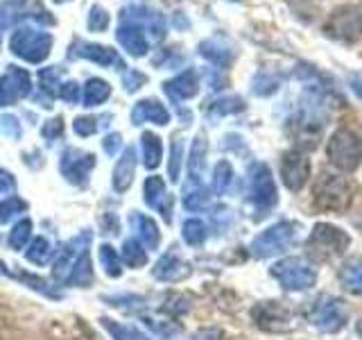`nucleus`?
<instances>
[{
  "label": "nucleus",
  "instance_id": "nucleus-1",
  "mask_svg": "<svg viewBox=\"0 0 362 340\" xmlns=\"http://www.w3.org/2000/svg\"><path fill=\"white\" fill-rule=\"evenodd\" d=\"M313 200L317 209L322 211H333V213H344L351 202H354V188L339 175L333 173H322L315 179L313 186Z\"/></svg>",
  "mask_w": 362,
  "mask_h": 340
},
{
  "label": "nucleus",
  "instance_id": "nucleus-2",
  "mask_svg": "<svg viewBox=\"0 0 362 340\" xmlns=\"http://www.w3.org/2000/svg\"><path fill=\"white\" fill-rule=\"evenodd\" d=\"M326 154L337 170L342 173H354L362 164V141L360 136L346 128H339L326 143Z\"/></svg>",
  "mask_w": 362,
  "mask_h": 340
},
{
  "label": "nucleus",
  "instance_id": "nucleus-3",
  "mask_svg": "<svg viewBox=\"0 0 362 340\" xmlns=\"http://www.w3.org/2000/svg\"><path fill=\"white\" fill-rule=\"evenodd\" d=\"M351 238L346 232H342L335 225L317 222L305 241V249L315 261H331L333 256H339L349 247Z\"/></svg>",
  "mask_w": 362,
  "mask_h": 340
},
{
  "label": "nucleus",
  "instance_id": "nucleus-4",
  "mask_svg": "<svg viewBox=\"0 0 362 340\" xmlns=\"http://www.w3.org/2000/svg\"><path fill=\"white\" fill-rule=\"evenodd\" d=\"M269 275L274 277L286 290H305L313 288L317 281V270L313 268L310 261H305L301 256H288L272 266Z\"/></svg>",
  "mask_w": 362,
  "mask_h": 340
},
{
  "label": "nucleus",
  "instance_id": "nucleus-5",
  "mask_svg": "<svg viewBox=\"0 0 362 340\" xmlns=\"http://www.w3.org/2000/svg\"><path fill=\"white\" fill-rule=\"evenodd\" d=\"M324 34L337 43H354L362 37V9L356 5H342L331 11L324 23Z\"/></svg>",
  "mask_w": 362,
  "mask_h": 340
},
{
  "label": "nucleus",
  "instance_id": "nucleus-6",
  "mask_svg": "<svg viewBox=\"0 0 362 340\" xmlns=\"http://www.w3.org/2000/svg\"><path fill=\"white\" fill-rule=\"evenodd\" d=\"M294 236H297V225L294 222L283 220V222L272 225L269 230L258 234L252 241V254L258 259H269L274 254L286 252V249L292 245Z\"/></svg>",
  "mask_w": 362,
  "mask_h": 340
},
{
  "label": "nucleus",
  "instance_id": "nucleus-7",
  "mask_svg": "<svg viewBox=\"0 0 362 340\" xmlns=\"http://www.w3.org/2000/svg\"><path fill=\"white\" fill-rule=\"evenodd\" d=\"M276 184L265 164H254L249 170V202L258 211H269L276 204Z\"/></svg>",
  "mask_w": 362,
  "mask_h": 340
},
{
  "label": "nucleus",
  "instance_id": "nucleus-8",
  "mask_svg": "<svg viewBox=\"0 0 362 340\" xmlns=\"http://www.w3.org/2000/svg\"><path fill=\"white\" fill-rule=\"evenodd\" d=\"M310 322L324 334H337L339 329L346 324V311L342 302L331 298V295H324V298H320L313 306Z\"/></svg>",
  "mask_w": 362,
  "mask_h": 340
},
{
  "label": "nucleus",
  "instance_id": "nucleus-9",
  "mask_svg": "<svg viewBox=\"0 0 362 340\" xmlns=\"http://www.w3.org/2000/svg\"><path fill=\"white\" fill-rule=\"evenodd\" d=\"M252 320L269 334H283L292 329V313L281 302H258L252 309Z\"/></svg>",
  "mask_w": 362,
  "mask_h": 340
},
{
  "label": "nucleus",
  "instance_id": "nucleus-10",
  "mask_svg": "<svg viewBox=\"0 0 362 340\" xmlns=\"http://www.w3.org/2000/svg\"><path fill=\"white\" fill-rule=\"evenodd\" d=\"M281 177L292 193H299L310 177V162L301 150H290L281 159Z\"/></svg>",
  "mask_w": 362,
  "mask_h": 340
},
{
  "label": "nucleus",
  "instance_id": "nucleus-11",
  "mask_svg": "<svg viewBox=\"0 0 362 340\" xmlns=\"http://www.w3.org/2000/svg\"><path fill=\"white\" fill-rule=\"evenodd\" d=\"M88 243H90V232L86 230L84 234L75 236L71 243L62 247V252H59V256H57L54 268H52V277H54L57 281H66L68 272H71V268L75 266L77 256L84 252Z\"/></svg>",
  "mask_w": 362,
  "mask_h": 340
},
{
  "label": "nucleus",
  "instance_id": "nucleus-12",
  "mask_svg": "<svg viewBox=\"0 0 362 340\" xmlns=\"http://www.w3.org/2000/svg\"><path fill=\"white\" fill-rule=\"evenodd\" d=\"M93 164H95L93 154H82L77 150H68L62 162V173L66 175L68 181H73L77 186H84Z\"/></svg>",
  "mask_w": 362,
  "mask_h": 340
},
{
  "label": "nucleus",
  "instance_id": "nucleus-13",
  "mask_svg": "<svg viewBox=\"0 0 362 340\" xmlns=\"http://www.w3.org/2000/svg\"><path fill=\"white\" fill-rule=\"evenodd\" d=\"M28 91H30V77L23 71H11L7 77L0 79V107L23 98Z\"/></svg>",
  "mask_w": 362,
  "mask_h": 340
},
{
  "label": "nucleus",
  "instance_id": "nucleus-14",
  "mask_svg": "<svg viewBox=\"0 0 362 340\" xmlns=\"http://www.w3.org/2000/svg\"><path fill=\"white\" fill-rule=\"evenodd\" d=\"M129 222L134 227V232L139 234V241L143 243L145 249H158V245H161V232H158L156 222L150 218V215L132 213Z\"/></svg>",
  "mask_w": 362,
  "mask_h": 340
},
{
  "label": "nucleus",
  "instance_id": "nucleus-15",
  "mask_svg": "<svg viewBox=\"0 0 362 340\" xmlns=\"http://www.w3.org/2000/svg\"><path fill=\"white\" fill-rule=\"evenodd\" d=\"M143 193H145V202L150 204L152 209L161 211L165 220H170V207H173V200L168 198L163 179L161 177H147Z\"/></svg>",
  "mask_w": 362,
  "mask_h": 340
},
{
  "label": "nucleus",
  "instance_id": "nucleus-16",
  "mask_svg": "<svg viewBox=\"0 0 362 340\" xmlns=\"http://www.w3.org/2000/svg\"><path fill=\"white\" fill-rule=\"evenodd\" d=\"M190 275V266L184 264L179 256H175L173 252H168L165 256H161V261L154 268V277L161 281H181Z\"/></svg>",
  "mask_w": 362,
  "mask_h": 340
},
{
  "label": "nucleus",
  "instance_id": "nucleus-17",
  "mask_svg": "<svg viewBox=\"0 0 362 340\" xmlns=\"http://www.w3.org/2000/svg\"><path fill=\"white\" fill-rule=\"evenodd\" d=\"M68 286H77V288H88L93 283V268H90V256H88V249H84L82 254L77 256L75 266L68 272L66 281Z\"/></svg>",
  "mask_w": 362,
  "mask_h": 340
},
{
  "label": "nucleus",
  "instance_id": "nucleus-18",
  "mask_svg": "<svg viewBox=\"0 0 362 340\" xmlns=\"http://www.w3.org/2000/svg\"><path fill=\"white\" fill-rule=\"evenodd\" d=\"M134 173H136V154L129 147V150H124L116 170H113V188H116L118 193L127 191L132 186V181H134Z\"/></svg>",
  "mask_w": 362,
  "mask_h": 340
},
{
  "label": "nucleus",
  "instance_id": "nucleus-19",
  "mask_svg": "<svg viewBox=\"0 0 362 340\" xmlns=\"http://www.w3.org/2000/svg\"><path fill=\"white\" fill-rule=\"evenodd\" d=\"M339 279H342L344 288L354 295H362V256L349 259L339 270Z\"/></svg>",
  "mask_w": 362,
  "mask_h": 340
},
{
  "label": "nucleus",
  "instance_id": "nucleus-20",
  "mask_svg": "<svg viewBox=\"0 0 362 340\" xmlns=\"http://www.w3.org/2000/svg\"><path fill=\"white\" fill-rule=\"evenodd\" d=\"M132 118H134V123L152 120V123H158V125H168L170 113L165 111V107H163V105H158V102L143 100V102H139V107L134 109Z\"/></svg>",
  "mask_w": 362,
  "mask_h": 340
},
{
  "label": "nucleus",
  "instance_id": "nucleus-21",
  "mask_svg": "<svg viewBox=\"0 0 362 340\" xmlns=\"http://www.w3.org/2000/svg\"><path fill=\"white\" fill-rule=\"evenodd\" d=\"M204 166H206V139L199 134L190 150V181L195 186H199V181H202Z\"/></svg>",
  "mask_w": 362,
  "mask_h": 340
},
{
  "label": "nucleus",
  "instance_id": "nucleus-22",
  "mask_svg": "<svg viewBox=\"0 0 362 340\" xmlns=\"http://www.w3.org/2000/svg\"><path fill=\"white\" fill-rule=\"evenodd\" d=\"M141 147H143V164H145V168L154 170L158 164H161V159H163L161 139H158V136H154V134H150V132H145Z\"/></svg>",
  "mask_w": 362,
  "mask_h": 340
},
{
  "label": "nucleus",
  "instance_id": "nucleus-23",
  "mask_svg": "<svg viewBox=\"0 0 362 340\" xmlns=\"http://www.w3.org/2000/svg\"><path fill=\"white\" fill-rule=\"evenodd\" d=\"M102 327L113 336V340H150L143 332H139L136 327L132 324H120L111 317H102Z\"/></svg>",
  "mask_w": 362,
  "mask_h": 340
},
{
  "label": "nucleus",
  "instance_id": "nucleus-24",
  "mask_svg": "<svg viewBox=\"0 0 362 340\" xmlns=\"http://www.w3.org/2000/svg\"><path fill=\"white\" fill-rule=\"evenodd\" d=\"M50 256H52V245H50L48 238H43V236L34 238L32 245H30V249L25 252V259L30 261V264H34V266L48 264V259H50Z\"/></svg>",
  "mask_w": 362,
  "mask_h": 340
},
{
  "label": "nucleus",
  "instance_id": "nucleus-25",
  "mask_svg": "<svg viewBox=\"0 0 362 340\" xmlns=\"http://www.w3.org/2000/svg\"><path fill=\"white\" fill-rule=\"evenodd\" d=\"M181 234H184V241L192 247H197L202 245L204 241H206V236H209V230H206V225H204L199 218H190L184 222V227H181Z\"/></svg>",
  "mask_w": 362,
  "mask_h": 340
},
{
  "label": "nucleus",
  "instance_id": "nucleus-26",
  "mask_svg": "<svg viewBox=\"0 0 362 340\" xmlns=\"http://www.w3.org/2000/svg\"><path fill=\"white\" fill-rule=\"evenodd\" d=\"M111 94V89L107 82H102V79H90V82L84 86V105L86 107H95V105H102Z\"/></svg>",
  "mask_w": 362,
  "mask_h": 340
},
{
  "label": "nucleus",
  "instance_id": "nucleus-27",
  "mask_svg": "<svg viewBox=\"0 0 362 340\" xmlns=\"http://www.w3.org/2000/svg\"><path fill=\"white\" fill-rule=\"evenodd\" d=\"M100 264L105 268V272L109 277H120L122 275V261H120V254L113 249L111 245H100Z\"/></svg>",
  "mask_w": 362,
  "mask_h": 340
},
{
  "label": "nucleus",
  "instance_id": "nucleus-28",
  "mask_svg": "<svg viewBox=\"0 0 362 340\" xmlns=\"http://www.w3.org/2000/svg\"><path fill=\"white\" fill-rule=\"evenodd\" d=\"M120 256L129 268H143L147 264V252L143 249V245H139V241H124Z\"/></svg>",
  "mask_w": 362,
  "mask_h": 340
},
{
  "label": "nucleus",
  "instance_id": "nucleus-29",
  "mask_svg": "<svg viewBox=\"0 0 362 340\" xmlns=\"http://www.w3.org/2000/svg\"><path fill=\"white\" fill-rule=\"evenodd\" d=\"M170 94L179 98H192L197 94V77L192 75V71H186L184 75H179L173 84H168Z\"/></svg>",
  "mask_w": 362,
  "mask_h": 340
},
{
  "label": "nucleus",
  "instance_id": "nucleus-30",
  "mask_svg": "<svg viewBox=\"0 0 362 340\" xmlns=\"http://www.w3.org/2000/svg\"><path fill=\"white\" fill-rule=\"evenodd\" d=\"M30 234H32V220H21L11 227L9 232V247L11 249H23L30 241Z\"/></svg>",
  "mask_w": 362,
  "mask_h": 340
},
{
  "label": "nucleus",
  "instance_id": "nucleus-31",
  "mask_svg": "<svg viewBox=\"0 0 362 340\" xmlns=\"http://www.w3.org/2000/svg\"><path fill=\"white\" fill-rule=\"evenodd\" d=\"M231 177H233V170H231L229 162H220L218 166H215V170H213V193L222 196V193L229 188Z\"/></svg>",
  "mask_w": 362,
  "mask_h": 340
},
{
  "label": "nucleus",
  "instance_id": "nucleus-32",
  "mask_svg": "<svg viewBox=\"0 0 362 340\" xmlns=\"http://www.w3.org/2000/svg\"><path fill=\"white\" fill-rule=\"evenodd\" d=\"M25 211H28V202L16 198V196H11V198L0 202V220H3V222L11 220L18 213H25Z\"/></svg>",
  "mask_w": 362,
  "mask_h": 340
},
{
  "label": "nucleus",
  "instance_id": "nucleus-33",
  "mask_svg": "<svg viewBox=\"0 0 362 340\" xmlns=\"http://www.w3.org/2000/svg\"><path fill=\"white\" fill-rule=\"evenodd\" d=\"M206 204H209V193L202 186H195L192 191H188L186 198H184V207L188 211H199V209L206 207Z\"/></svg>",
  "mask_w": 362,
  "mask_h": 340
},
{
  "label": "nucleus",
  "instance_id": "nucleus-34",
  "mask_svg": "<svg viewBox=\"0 0 362 340\" xmlns=\"http://www.w3.org/2000/svg\"><path fill=\"white\" fill-rule=\"evenodd\" d=\"M276 89H279V77H269L265 73H260L254 79V94L258 96H269V94H274Z\"/></svg>",
  "mask_w": 362,
  "mask_h": 340
},
{
  "label": "nucleus",
  "instance_id": "nucleus-35",
  "mask_svg": "<svg viewBox=\"0 0 362 340\" xmlns=\"http://www.w3.org/2000/svg\"><path fill=\"white\" fill-rule=\"evenodd\" d=\"M243 109V100L240 98H226L215 102V111L218 113H233V111H240Z\"/></svg>",
  "mask_w": 362,
  "mask_h": 340
},
{
  "label": "nucleus",
  "instance_id": "nucleus-36",
  "mask_svg": "<svg viewBox=\"0 0 362 340\" xmlns=\"http://www.w3.org/2000/svg\"><path fill=\"white\" fill-rule=\"evenodd\" d=\"M179 170H181V143L173 141V159H170V177L179 179Z\"/></svg>",
  "mask_w": 362,
  "mask_h": 340
},
{
  "label": "nucleus",
  "instance_id": "nucleus-37",
  "mask_svg": "<svg viewBox=\"0 0 362 340\" xmlns=\"http://www.w3.org/2000/svg\"><path fill=\"white\" fill-rule=\"evenodd\" d=\"M0 130H3L7 136H14V139H18V136H21V125H18L16 118H11V116L0 118Z\"/></svg>",
  "mask_w": 362,
  "mask_h": 340
},
{
  "label": "nucleus",
  "instance_id": "nucleus-38",
  "mask_svg": "<svg viewBox=\"0 0 362 340\" xmlns=\"http://www.w3.org/2000/svg\"><path fill=\"white\" fill-rule=\"evenodd\" d=\"M98 130V125H95V118H77L75 120V132L79 136H90Z\"/></svg>",
  "mask_w": 362,
  "mask_h": 340
},
{
  "label": "nucleus",
  "instance_id": "nucleus-39",
  "mask_svg": "<svg viewBox=\"0 0 362 340\" xmlns=\"http://www.w3.org/2000/svg\"><path fill=\"white\" fill-rule=\"evenodd\" d=\"M62 130H64V125H62V118H54V120H50V123L45 125V128H43V136H45V139H48V141H54L57 136L62 134Z\"/></svg>",
  "mask_w": 362,
  "mask_h": 340
},
{
  "label": "nucleus",
  "instance_id": "nucleus-40",
  "mask_svg": "<svg viewBox=\"0 0 362 340\" xmlns=\"http://www.w3.org/2000/svg\"><path fill=\"white\" fill-rule=\"evenodd\" d=\"M16 186L14 177H11L9 173H5V170H0V193H11Z\"/></svg>",
  "mask_w": 362,
  "mask_h": 340
},
{
  "label": "nucleus",
  "instance_id": "nucleus-41",
  "mask_svg": "<svg viewBox=\"0 0 362 340\" xmlns=\"http://www.w3.org/2000/svg\"><path fill=\"white\" fill-rule=\"evenodd\" d=\"M120 143H122V136H120V134H111V136H107V139H105V150H107L109 154H116V150L120 147Z\"/></svg>",
  "mask_w": 362,
  "mask_h": 340
},
{
  "label": "nucleus",
  "instance_id": "nucleus-42",
  "mask_svg": "<svg viewBox=\"0 0 362 340\" xmlns=\"http://www.w3.org/2000/svg\"><path fill=\"white\" fill-rule=\"evenodd\" d=\"M220 332L218 329H202V332H197L195 336H192V340H220Z\"/></svg>",
  "mask_w": 362,
  "mask_h": 340
},
{
  "label": "nucleus",
  "instance_id": "nucleus-43",
  "mask_svg": "<svg viewBox=\"0 0 362 340\" xmlns=\"http://www.w3.org/2000/svg\"><path fill=\"white\" fill-rule=\"evenodd\" d=\"M62 96H64V100H68V102H75V100H77V84H66L64 91H62Z\"/></svg>",
  "mask_w": 362,
  "mask_h": 340
},
{
  "label": "nucleus",
  "instance_id": "nucleus-44",
  "mask_svg": "<svg viewBox=\"0 0 362 340\" xmlns=\"http://www.w3.org/2000/svg\"><path fill=\"white\" fill-rule=\"evenodd\" d=\"M358 332H360V334H362V324H360V327H358Z\"/></svg>",
  "mask_w": 362,
  "mask_h": 340
}]
</instances>
